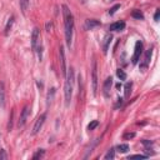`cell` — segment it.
I'll list each match as a JSON object with an SVG mask.
<instances>
[{
	"label": "cell",
	"instance_id": "obj_1",
	"mask_svg": "<svg viewBox=\"0 0 160 160\" xmlns=\"http://www.w3.org/2000/svg\"><path fill=\"white\" fill-rule=\"evenodd\" d=\"M63 9V16H64V26H65V41L66 45L71 46V41H73V30H74V18L71 14L70 9L66 5L61 6Z\"/></svg>",
	"mask_w": 160,
	"mask_h": 160
},
{
	"label": "cell",
	"instance_id": "obj_2",
	"mask_svg": "<svg viewBox=\"0 0 160 160\" xmlns=\"http://www.w3.org/2000/svg\"><path fill=\"white\" fill-rule=\"evenodd\" d=\"M91 83H93V94L96 95V91H98V64H96V60H93L91 65Z\"/></svg>",
	"mask_w": 160,
	"mask_h": 160
},
{
	"label": "cell",
	"instance_id": "obj_3",
	"mask_svg": "<svg viewBox=\"0 0 160 160\" xmlns=\"http://www.w3.org/2000/svg\"><path fill=\"white\" fill-rule=\"evenodd\" d=\"M64 96H65V105L69 106L71 102V96H73V83L66 80L64 85Z\"/></svg>",
	"mask_w": 160,
	"mask_h": 160
},
{
	"label": "cell",
	"instance_id": "obj_4",
	"mask_svg": "<svg viewBox=\"0 0 160 160\" xmlns=\"http://www.w3.org/2000/svg\"><path fill=\"white\" fill-rule=\"evenodd\" d=\"M41 44V39H40V31L39 29L35 28L34 30H33L31 33V49L34 50V51H36L38 46H39Z\"/></svg>",
	"mask_w": 160,
	"mask_h": 160
},
{
	"label": "cell",
	"instance_id": "obj_5",
	"mask_svg": "<svg viewBox=\"0 0 160 160\" xmlns=\"http://www.w3.org/2000/svg\"><path fill=\"white\" fill-rule=\"evenodd\" d=\"M45 119H46V113H43V114L36 119L35 124H34V128H33V131H31L33 135H36V134L40 131V129L43 128V125L45 123Z\"/></svg>",
	"mask_w": 160,
	"mask_h": 160
},
{
	"label": "cell",
	"instance_id": "obj_6",
	"mask_svg": "<svg viewBox=\"0 0 160 160\" xmlns=\"http://www.w3.org/2000/svg\"><path fill=\"white\" fill-rule=\"evenodd\" d=\"M151 55H153V48H149L146 50L145 55H144V59H143V61L140 63V69L143 71H145L148 69V66L150 64V60H151Z\"/></svg>",
	"mask_w": 160,
	"mask_h": 160
},
{
	"label": "cell",
	"instance_id": "obj_7",
	"mask_svg": "<svg viewBox=\"0 0 160 160\" xmlns=\"http://www.w3.org/2000/svg\"><path fill=\"white\" fill-rule=\"evenodd\" d=\"M141 53H143V43L141 41H136L135 49H134V54H133V58H131L133 64H138V61L140 60Z\"/></svg>",
	"mask_w": 160,
	"mask_h": 160
},
{
	"label": "cell",
	"instance_id": "obj_8",
	"mask_svg": "<svg viewBox=\"0 0 160 160\" xmlns=\"http://www.w3.org/2000/svg\"><path fill=\"white\" fill-rule=\"evenodd\" d=\"M29 113H30V108L26 105V106H24L22 113H20V118H19V121H18V126H19V128H23V126L25 125V123H26V119H28V116H29Z\"/></svg>",
	"mask_w": 160,
	"mask_h": 160
},
{
	"label": "cell",
	"instance_id": "obj_9",
	"mask_svg": "<svg viewBox=\"0 0 160 160\" xmlns=\"http://www.w3.org/2000/svg\"><path fill=\"white\" fill-rule=\"evenodd\" d=\"M59 56H60V66H61V73L63 75H66V60H65V53H64V46L59 48Z\"/></svg>",
	"mask_w": 160,
	"mask_h": 160
},
{
	"label": "cell",
	"instance_id": "obj_10",
	"mask_svg": "<svg viewBox=\"0 0 160 160\" xmlns=\"http://www.w3.org/2000/svg\"><path fill=\"white\" fill-rule=\"evenodd\" d=\"M111 85H113V78H108L106 80L104 81V85H103V94L105 98H108L110 95V90H111Z\"/></svg>",
	"mask_w": 160,
	"mask_h": 160
},
{
	"label": "cell",
	"instance_id": "obj_11",
	"mask_svg": "<svg viewBox=\"0 0 160 160\" xmlns=\"http://www.w3.org/2000/svg\"><path fill=\"white\" fill-rule=\"evenodd\" d=\"M100 22L99 20H95V19H89V20H86L85 24H84V29L85 30H93L94 28H98L100 26Z\"/></svg>",
	"mask_w": 160,
	"mask_h": 160
},
{
	"label": "cell",
	"instance_id": "obj_12",
	"mask_svg": "<svg viewBox=\"0 0 160 160\" xmlns=\"http://www.w3.org/2000/svg\"><path fill=\"white\" fill-rule=\"evenodd\" d=\"M111 40H113V35H111V34H106V35L104 36V39H103V44H102V48H103V53H104V54H106V53H108V50H109V46H110Z\"/></svg>",
	"mask_w": 160,
	"mask_h": 160
},
{
	"label": "cell",
	"instance_id": "obj_13",
	"mask_svg": "<svg viewBox=\"0 0 160 160\" xmlns=\"http://www.w3.org/2000/svg\"><path fill=\"white\" fill-rule=\"evenodd\" d=\"M124 28H125V23L124 22H116V23L110 25V30L111 31H121Z\"/></svg>",
	"mask_w": 160,
	"mask_h": 160
},
{
	"label": "cell",
	"instance_id": "obj_14",
	"mask_svg": "<svg viewBox=\"0 0 160 160\" xmlns=\"http://www.w3.org/2000/svg\"><path fill=\"white\" fill-rule=\"evenodd\" d=\"M0 106H5V89H4L3 83H0Z\"/></svg>",
	"mask_w": 160,
	"mask_h": 160
},
{
	"label": "cell",
	"instance_id": "obj_15",
	"mask_svg": "<svg viewBox=\"0 0 160 160\" xmlns=\"http://www.w3.org/2000/svg\"><path fill=\"white\" fill-rule=\"evenodd\" d=\"M14 20H15L14 16H10L9 20H8V23H6V25H5V31H4V34H5V35H9V33L11 31V28H13V24H14Z\"/></svg>",
	"mask_w": 160,
	"mask_h": 160
},
{
	"label": "cell",
	"instance_id": "obj_16",
	"mask_svg": "<svg viewBox=\"0 0 160 160\" xmlns=\"http://www.w3.org/2000/svg\"><path fill=\"white\" fill-rule=\"evenodd\" d=\"M54 96H55V88H51L48 93V96H46V104L48 105L51 104L53 100H54Z\"/></svg>",
	"mask_w": 160,
	"mask_h": 160
},
{
	"label": "cell",
	"instance_id": "obj_17",
	"mask_svg": "<svg viewBox=\"0 0 160 160\" xmlns=\"http://www.w3.org/2000/svg\"><path fill=\"white\" fill-rule=\"evenodd\" d=\"M29 3H30V0H20V9H22L24 14L26 13L28 8H29Z\"/></svg>",
	"mask_w": 160,
	"mask_h": 160
},
{
	"label": "cell",
	"instance_id": "obj_18",
	"mask_svg": "<svg viewBox=\"0 0 160 160\" xmlns=\"http://www.w3.org/2000/svg\"><path fill=\"white\" fill-rule=\"evenodd\" d=\"M115 158V149L114 148H110L108 150V153L105 154V157H104V159H106V160H109V159H114Z\"/></svg>",
	"mask_w": 160,
	"mask_h": 160
},
{
	"label": "cell",
	"instance_id": "obj_19",
	"mask_svg": "<svg viewBox=\"0 0 160 160\" xmlns=\"http://www.w3.org/2000/svg\"><path fill=\"white\" fill-rule=\"evenodd\" d=\"M131 16H133V18H135V19H138V20H143V19H144V14H143L140 10H134L131 13Z\"/></svg>",
	"mask_w": 160,
	"mask_h": 160
},
{
	"label": "cell",
	"instance_id": "obj_20",
	"mask_svg": "<svg viewBox=\"0 0 160 160\" xmlns=\"http://www.w3.org/2000/svg\"><path fill=\"white\" fill-rule=\"evenodd\" d=\"M131 86H133L131 83H126L125 84V98H129L130 94H131Z\"/></svg>",
	"mask_w": 160,
	"mask_h": 160
},
{
	"label": "cell",
	"instance_id": "obj_21",
	"mask_svg": "<svg viewBox=\"0 0 160 160\" xmlns=\"http://www.w3.org/2000/svg\"><path fill=\"white\" fill-rule=\"evenodd\" d=\"M44 154H45V150L39 149L34 155H33V159H34V160H36V159H41V158L44 157Z\"/></svg>",
	"mask_w": 160,
	"mask_h": 160
},
{
	"label": "cell",
	"instance_id": "obj_22",
	"mask_svg": "<svg viewBox=\"0 0 160 160\" xmlns=\"http://www.w3.org/2000/svg\"><path fill=\"white\" fill-rule=\"evenodd\" d=\"M116 149L119 153H126V151L129 150V145L128 144H120V145H118Z\"/></svg>",
	"mask_w": 160,
	"mask_h": 160
},
{
	"label": "cell",
	"instance_id": "obj_23",
	"mask_svg": "<svg viewBox=\"0 0 160 160\" xmlns=\"http://www.w3.org/2000/svg\"><path fill=\"white\" fill-rule=\"evenodd\" d=\"M116 75H118V78H119L120 80H126V74H125L124 70L118 69V70H116Z\"/></svg>",
	"mask_w": 160,
	"mask_h": 160
},
{
	"label": "cell",
	"instance_id": "obj_24",
	"mask_svg": "<svg viewBox=\"0 0 160 160\" xmlns=\"http://www.w3.org/2000/svg\"><path fill=\"white\" fill-rule=\"evenodd\" d=\"M119 9H120V4H116V5H114L110 10H109V15H114Z\"/></svg>",
	"mask_w": 160,
	"mask_h": 160
},
{
	"label": "cell",
	"instance_id": "obj_25",
	"mask_svg": "<svg viewBox=\"0 0 160 160\" xmlns=\"http://www.w3.org/2000/svg\"><path fill=\"white\" fill-rule=\"evenodd\" d=\"M98 125H99V121H98V120H93L91 123H90L89 125H88V129H89V130H94Z\"/></svg>",
	"mask_w": 160,
	"mask_h": 160
},
{
	"label": "cell",
	"instance_id": "obj_26",
	"mask_svg": "<svg viewBox=\"0 0 160 160\" xmlns=\"http://www.w3.org/2000/svg\"><path fill=\"white\" fill-rule=\"evenodd\" d=\"M13 118H14V110L11 111V115L9 118V124H8V130H9V131L13 129Z\"/></svg>",
	"mask_w": 160,
	"mask_h": 160
},
{
	"label": "cell",
	"instance_id": "obj_27",
	"mask_svg": "<svg viewBox=\"0 0 160 160\" xmlns=\"http://www.w3.org/2000/svg\"><path fill=\"white\" fill-rule=\"evenodd\" d=\"M148 155H141V154H138V155H131L129 157V159H146Z\"/></svg>",
	"mask_w": 160,
	"mask_h": 160
},
{
	"label": "cell",
	"instance_id": "obj_28",
	"mask_svg": "<svg viewBox=\"0 0 160 160\" xmlns=\"http://www.w3.org/2000/svg\"><path fill=\"white\" fill-rule=\"evenodd\" d=\"M8 159V154H6V151L1 149L0 150V160H6Z\"/></svg>",
	"mask_w": 160,
	"mask_h": 160
},
{
	"label": "cell",
	"instance_id": "obj_29",
	"mask_svg": "<svg viewBox=\"0 0 160 160\" xmlns=\"http://www.w3.org/2000/svg\"><path fill=\"white\" fill-rule=\"evenodd\" d=\"M134 136H135V133H126V134H124V139H133Z\"/></svg>",
	"mask_w": 160,
	"mask_h": 160
},
{
	"label": "cell",
	"instance_id": "obj_30",
	"mask_svg": "<svg viewBox=\"0 0 160 160\" xmlns=\"http://www.w3.org/2000/svg\"><path fill=\"white\" fill-rule=\"evenodd\" d=\"M159 18H160V10L158 9L157 11H155V15H154V20H155V22H159Z\"/></svg>",
	"mask_w": 160,
	"mask_h": 160
},
{
	"label": "cell",
	"instance_id": "obj_31",
	"mask_svg": "<svg viewBox=\"0 0 160 160\" xmlns=\"http://www.w3.org/2000/svg\"><path fill=\"white\" fill-rule=\"evenodd\" d=\"M45 28H46V30H48V31H50L53 29V23H46Z\"/></svg>",
	"mask_w": 160,
	"mask_h": 160
}]
</instances>
